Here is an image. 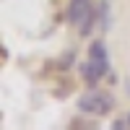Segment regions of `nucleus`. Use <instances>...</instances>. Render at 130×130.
<instances>
[{"label":"nucleus","instance_id":"obj_4","mask_svg":"<svg viewBox=\"0 0 130 130\" xmlns=\"http://www.w3.org/2000/svg\"><path fill=\"white\" fill-rule=\"evenodd\" d=\"M81 75H83V81L89 83V86H96V83H99V81L104 78V75H102L99 70L94 68V62H91V60H86V62L81 65Z\"/></svg>","mask_w":130,"mask_h":130},{"label":"nucleus","instance_id":"obj_3","mask_svg":"<svg viewBox=\"0 0 130 130\" xmlns=\"http://www.w3.org/2000/svg\"><path fill=\"white\" fill-rule=\"evenodd\" d=\"M89 60L94 62V68L99 70L102 75L109 73V52H107L104 42H94V44L89 47Z\"/></svg>","mask_w":130,"mask_h":130},{"label":"nucleus","instance_id":"obj_6","mask_svg":"<svg viewBox=\"0 0 130 130\" xmlns=\"http://www.w3.org/2000/svg\"><path fill=\"white\" fill-rule=\"evenodd\" d=\"M112 127H115V130H122V127H130V115H127V117H120V120H117V122H112Z\"/></svg>","mask_w":130,"mask_h":130},{"label":"nucleus","instance_id":"obj_1","mask_svg":"<svg viewBox=\"0 0 130 130\" xmlns=\"http://www.w3.org/2000/svg\"><path fill=\"white\" fill-rule=\"evenodd\" d=\"M68 18L70 24L81 31V37H89L91 29H94V8H91V0H70V8H68Z\"/></svg>","mask_w":130,"mask_h":130},{"label":"nucleus","instance_id":"obj_2","mask_svg":"<svg viewBox=\"0 0 130 130\" xmlns=\"http://www.w3.org/2000/svg\"><path fill=\"white\" fill-rule=\"evenodd\" d=\"M112 107H115L112 96L104 94V91H89V94H83L81 102H78V109H81V112H86V115H96V117L109 115Z\"/></svg>","mask_w":130,"mask_h":130},{"label":"nucleus","instance_id":"obj_5","mask_svg":"<svg viewBox=\"0 0 130 130\" xmlns=\"http://www.w3.org/2000/svg\"><path fill=\"white\" fill-rule=\"evenodd\" d=\"M99 26L104 31H107V26H109V5H107V3L99 5Z\"/></svg>","mask_w":130,"mask_h":130}]
</instances>
